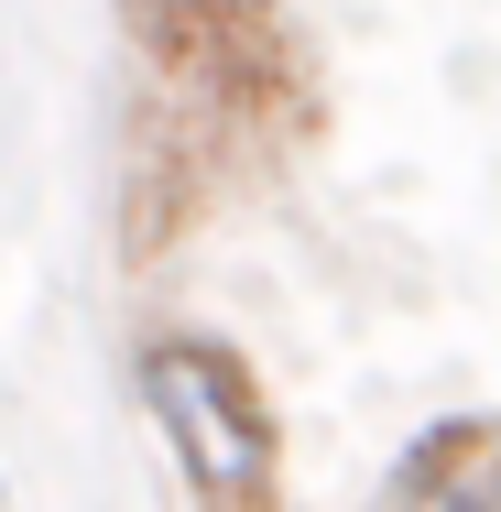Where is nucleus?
Instances as JSON below:
<instances>
[{
  "label": "nucleus",
  "instance_id": "nucleus-2",
  "mask_svg": "<svg viewBox=\"0 0 501 512\" xmlns=\"http://www.w3.org/2000/svg\"><path fill=\"white\" fill-rule=\"evenodd\" d=\"M131 33L207 109H284L305 88V55L273 0H131Z\"/></svg>",
  "mask_w": 501,
  "mask_h": 512
},
{
  "label": "nucleus",
  "instance_id": "nucleus-3",
  "mask_svg": "<svg viewBox=\"0 0 501 512\" xmlns=\"http://www.w3.org/2000/svg\"><path fill=\"white\" fill-rule=\"evenodd\" d=\"M393 512H501V425H436L403 458Z\"/></svg>",
  "mask_w": 501,
  "mask_h": 512
},
{
  "label": "nucleus",
  "instance_id": "nucleus-1",
  "mask_svg": "<svg viewBox=\"0 0 501 512\" xmlns=\"http://www.w3.org/2000/svg\"><path fill=\"white\" fill-rule=\"evenodd\" d=\"M142 404L207 512H273V414L229 349H207V338L142 349Z\"/></svg>",
  "mask_w": 501,
  "mask_h": 512
}]
</instances>
